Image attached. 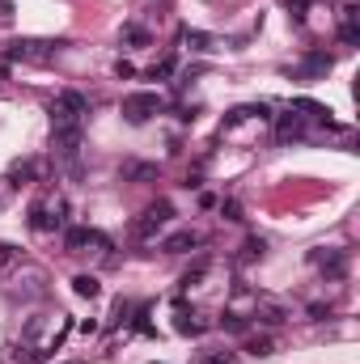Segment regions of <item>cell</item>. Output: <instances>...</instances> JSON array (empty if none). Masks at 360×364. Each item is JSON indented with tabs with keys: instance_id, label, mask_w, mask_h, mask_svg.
Masks as SVG:
<instances>
[{
	"instance_id": "27",
	"label": "cell",
	"mask_w": 360,
	"mask_h": 364,
	"mask_svg": "<svg viewBox=\"0 0 360 364\" xmlns=\"http://www.w3.org/2000/svg\"><path fill=\"white\" fill-rule=\"evenodd\" d=\"M170 72H174V59H161V64H153V68H149V76H153V81H166Z\"/></svg>"
},
{
	"instance_id": "22",
	"label": "cell",
	"mask_w": 360,
	"mask_h": 364,
	"mask_svg": "<svg viewBox=\"0 0 360 364\" xmlns=\"http://www.w3.org/2000/svg\"><path fill=\"white\" fill-rule=\"evenodd\" d=\"M221 331H229V335H246L250 322H246L242 314H221Z\"/></svg>"
},
{
	"instance_id": "14",
	"label": "cell",
	"mask_w": 360,
	"mask_h": 364,
	"mask_svg": "<svg viewBox=\"0 0 360 364\" xmlns=\"http://www.w3.org/2000/svg\"><path fill=\"white\" fill-rule=\"evenodd\" d=\"M182 42H187L191 51H204V55H208V51H216V38H212V34H204V30H182Z\"/></svg>"
},
{
	"instance_id": "8",
	"label": "cell",
	"mask_w": 360,
	"mask_h": 364,
	"mask_svg": "<svg viewBox=\"0 0 360 364\" xmlns=\"http://www.w3.org/2000/svg\"><path fill=\"white\" fill-rule=\"evenodd\" d=\"M310 263H314L327 280H344V276H348V250H314Z\"/></svg>"
},
{
	"instance_id": "3",
	"label": "cell",
	"mask_w": 360,
	"mask_h": 364,
	"mask_svg": "<svg viewBox=\"0 0 360 364\" xmlns=\"http://www.w3.org/2000/svg\"><path fill=\"white\" fill-rule=\"evenodd\" d=\"M170 216H174V208H170V199H157L153 208H144L140 212V221L132 225V233L140 237V242H149V237H157L166 225H170Z\"/></svg>"
},
{
	"instance_id": "34",
	"label": "cell",
	"mask_w": 360,
	"mask_h": 364,
	"mask_svg": "<svg viewBox=\"0 0 360 364\" xmlns=\"http://www.w3.org/2000/svg\"><path fill=\"white\" fill-rule=\"evenodd\" d=\"M153 364H157V360H153Z\"/></svg>"
},
{
	"instance_id": "25",
	"label": "cell",
	"mask_w": 360,
	"mask_h": 364,
	"mask_svg": "<svg viewBox=\"0 0 360 364\" xmlns=\"http://www.w3.org/2000/svg\"><path fill=\"white\" fill-rule=\"evenodd\" d=\"M221 216H225V221H233V225H238V221H246V216H242V204H238V199H225V204H221Z\"/></svg>"
},
{
	"instance_id": "13",
	"label": "cell",
	"mask_w": 360,
	"mask_h": 364,
	"mask_svg": "<svg viewBox=\"0 0 360 364\" xmlns=\"http://www.w3.org/2000/svg\"><path fill=\"white\" fill-rule=\"evenodd\" d=\"M255 318H259L263 327H280V322H289V310H284V305H276V301H263Z\"/></svg>"
},
{
	"instance_id": "24",
	"label": "cell",
	"mask_w": 360,
	"mask_h": 364,
	"mask_svg": "<svg viewBox=\"0 0 360 364\" xmlns=\"http://www.w3.org/2000/svg\"><path fill=\"white\" fill-rule=\"evenodd\" d=\"M204 276H208V259H199V263H195V267H191V271L182 276V288H195V284H199Z\"/></svg>"
},
{
	"instance_id": "30",
	"label": "cell",
	"mask_w": 360,
	"mask_h": 364,
	"mask_svg": "<svg viewBox=\"0 0 360 364\" xmlns=\"http://www.w3.org/2000/svg\"><path fill=\"white\" fill-rule=\"evenodd\" d=\"M115 76H123V81H127V76H136V68H132L127 59H119V64H115Z\"/></svg>"
},
{
	"instance_id": "18",
	"label": "cell",
	"mask_w": 360,
	"mask_h": 364,
	"mask_svg": "<svg viewBox=\"0 0 360 364\" xmlns=\"http://www.w3.org/2000/svg\"><path fill=\"white\" fill-rule=\"evenodd\" d=\"M34 174H38V165H34V161H17V165L8 170V182H13V187H21V182H34Z\"/></svg>"
},
{
	"instance_id": "21",
	"label": "cell",
	"mask_w": 360,
	"mask_h": 364,
	"mask_svg": "<svg viewBox=\"0 0 360 364\" xmlns=\"http://www.w3.org/2000/svg\"><path fill=\"white\" fill-rule=\"evenodd\" d=\"M72 293H76V297H89V301H93V297L102 293V284H98L93 276H76V280H72Z\"/></svg>"
},
{
	"instance_id": "11",
	"label": "cell",
	"mask_w": 360,
	"mask_h": 364,
	"mask_svg": "<svg viewBox=\"0 0 360 364\" xmlns=\"http://www.w3.org/2000/svg\"><path fill=\"white\" fill-rule=\"evenodd\" d=\"M276 136H280V140H301V136H306V119L289 106V115L276 119Z\"/></svg>"
},
{
	"instance_id": "28",
	"label": "cell",
	"mask_w": 360,
	"mask_h": 364,
	"mask_svg": "<svg viewBox=\"0 0 360 364\" xmlns=\"http://www.w3.org/2000/svg\"><path fill=\"white\" fill-rule=\"evenodd\" d=\"M199 364H233V352H208L199 356Z\"/></svg>"
},
{
	"instance_id": "4",
	"label": "cell",
	"mask_w": 360,
	"mask_h": 364,
	"mask_svg": "<svg viewBox=\"0 0 360 364\" xmlns=\"http://www.w3.org/2000/svg\"><path fill=\"white\" fill-rule=\"evenodd\" d=\"M161 106H166V102H161L157 93H127V98H123V119H127L132 127H140V123H149Z\"/></svg>"
},
{
	"instance_id": "7",
	"label": "cell",
	"mask_w": 360,
	"mask_h": 364,
	"mask_svg": "<svg viewBox=\"0 0 360 364\" xmlns=\"http://www.w3.org/2000/svg\"><path fill=\"white\" fill-rule=\"evenodd\" d=\"M64 225V204L55 199V204H30V229H38V233H47V229H59Z\"/></svg>"
},
{
	"instance_id": "9",
	"label": "cell",
	"mask_w": 360,
	"mask_h": 364,
	"mask_svg": "<svg viewBox=\"0 0 360 364\" xmlns=\"http://www.w3.org/2000/svg\"><path fill=\"white\" fill-rule=\"evenodd\" d=\"M51 131H55V157L76 161V153H81V127H51Z\"/></svg>"
},
{
	"instance_id": "2",
	"label": "cell",
	"mask_w": 360,
	"mask_h": 364,
	"mask_svg": "<svg viewBox=\"0 0 360 364\" xmlns=\"http://www.w3.org/2000/svg\"><path fill=\"white\" fill-rule=\"evenodd\" d=\"M59 47H64V42H51V38H17V42H8L4 59H30V64H47V59H55V55H59Z\"/></svg>"
},
{
	"instance_id": "12",
	"label": "cell",
	"mask_w": 360,
	"mask_h": 364,
	"mask_svg": "<svg viewBox=\"0 0 360 364\" xmlns=\"http://www.w3.org/2000/svg\"><path fill=\"white\" fill-rule=\"evenodd\" d=\"M293 110H297L301 119H314V123H327V127H331V110H327L323 102H310V98H297V102H293Z\"/></svg>"
},
{
	"instance_id": "31",
	"label": "cell",
	"mask_w": 360,
	"mask_h": 364,
	"mask_svg": "<svg viewBox=\"0 0 360 364\" xmlns=\"http://www.w3.org/2000/svg\"><path fill=\"white\" fill-rule=\"evenodd\" d=\"M327 314H331V305H310V318H314V322H323Z\"/></svg>"
},
{
	"instance_id": "5",
	"label": "cell",
	"mask_w": 360,
	"mask_h": 364,
	"mask_svg": "<svg viewBox=\"0 0 360 364\" xmlns=\"http://www.w3.org/2000/svg\"><path fill=\"white\" fill-rule=\"evenodd\" d=\"M89 246H93V250H110V237L98 233V229H85V225L64 229V250H68V254H85Z\"/></svg>"
},
{
	"instance_id": "29",
	"label": "cell",
	"mask_w": 360,
	"mask_h": 364,
	"mask_svg": "<svg viewBox=\"0 0 360 364\" xmlns=\"http://www.w3.org/2000/svg\"><path fill=\"white\" fill-rule=\"evenodd\" d=\"M13 259H17V250H13V246H8V242H0V271H4V267H8V263H13Z\"/></svg>"
},
{
	"instance_id": "23",
	"label": "cell",
	"mask_w": 360,
	"mask_h": 364,
	"mask_svg": "<svg viewBox=\"0 0 360 364\" xmlns=\"http://www.w3.org/2000/svg\"><path fill=\"white\" fill-rule=\"evenodd\" d=\"M178 335H191L195 339V335H204V322L195 314H178Z\"/></svg>"
},
{
	"instance_id": "1",
	"label": "cell",
	"mask_w": 360,
	"mask_h": 364,
	"mask_svg": "<svg viewBox=\"0 0 360 364\" xmlns=\"http://www.w3.org/2000/svg\"><path fill=\"white\" fill-rule=\"evenodd\" d=\"M51 127H81V119L89 115V98L76 93V89H64L55 102H51Z\"/></svg>"
},
{
	"instance_id": "10",
	"label": "cell",
	"mask_w": 360,
	"mask_h": 364,
	"mask_svg": "<svg viewBox=\"0 0 360 364\" xmlns=\"http://www.w3.org/2000/svg\"><path fill=\"white\" fill-rule=\"evenodd\" d=\"M199 242H204V237H199L195 229H178V233H170V237L161 242V250H166V254H191Z\"/></svg>"
},
{
	"instance_id": "6",
	"label": "cell",
	"mask_w": 360,
	"mask_h": 364,
	"mask_svg": "<svg viewBox=\"0 0 360 364\" xmlns=\"http://www.w3.org/2000/svg\"><path fill=\"white\" fill-rule=\"evenodd\" d=\"M331 68H335V59H331L327 51H310L301 64L289 68V76H297V81H318V76H327Z\"/></svg>"
},
{
	"instance_id": "16",
	"label": "cell",
	"mask_w": 360,
	"mask_h": 364,
	"mask_svg": "<svg viewBox=\"0 0 360 364\" xmlns=\"http://www.w3.org/2000/svg\"><path fill=\"white\" fill-rule=\"evenodd\" d=\"M255 115L263 119V115H267V106H263V102H255V106H238V110H229L225 127H238V123H246V119H255Z\"/></svg>"
},
{
	"instance_id": "20",
	"label": "cell",
	"mask_w": 360,
	"mask_h": 364,
	"mask_svg": "<svg viewBox=\"0 0 360 364\" xmlns=\"http://www.w3.org/2000/svg\"><path fill=\"white\" fill-rule=\"evenodd\" d=\"M263 250H267V242H263V237H246V246H242L238 263H255V259H263Z\"/></svg>"
},
{
	"instance_id": "17",
	"label": "cell",
	"mask_w": 360,
	"mask_h": 364,
	"mask_svg": "<svg viewBox=\"0 0 360 364\" xmlns=\"http://www.w3.org/2000/svg\"><path fill=\"white\" fill-rule=\"evenodd\" d=\"M123 178H132V182L157 178V165H144V161H127V165H123Z\"/></svg>"
},
{
	"instance_id": "33",
	"label": "cell",
	"mask_w": 360,
	"mask_h": 364,
	"mask_svg": "<svg viewBox=\"0 0 360 364\" xmlns=\"http://www.w3.org/2000/svg\"><path fill=\"white\" fill-rule=\"evenodd\" d=\"M0 204H4V199H0Z\"/></svg>"
},
{
	"instance_id": "19",
	"label": "cell",
	"mask_w": 360,
	"mask_h": 364,
	"mask_svg": "<svg viewBox=\"0 0 360 364\" xmlns=\"http://www.w3.org/2000/svg\"><path fill=\"white\" fill-rule=\"evenodd\" d=\"M246 352H250V356H272V352H276V339H272V335H250V339H246Z\"/></svg>"
},
{
	"instance_id": "15",
	"label": "cell",
	"mask_w": 360,
	"mask_h": 364,
	"mask_svg": "<svg viewBox=\"0 0 360 364\" xmlns=\"http://www.w3.org/2000/svg\"><path fill=\"white\" fill-rule=\"evenodd\" d=\"M339 38H344V42H348V47H356V42H360L356 8H344V21H339Z\"/></svg>"
},
{
	"instance_id": "26",
	"label": "cell",
	"mask_w": 360,
	"mask_h": 364,
	"mask_svg": "<svg viewBox=\"0 0 360 364\" xmlns=\"http://www.w3.org/2000/svg\"><path fill=\"white\" fill-rule=\"evenodd\" d=\"M123 42H136V47H144V42H149V34H144L140 25H123Z\"/></svg>"
},
{
	"instance_id": "32",
	"label": "cell",
	"mask_w": 360,
	"mask_h": 364,
	"mask_svg": "<svg viewBox=\"0 0 360 364\" xmlns=\"http://www.w3.org/2000/svg\"><path fill=\"white\" fill-rule=\"evenodd\" d=\"M13 17V0H0V21H8Z\"/></svg>"
}]
</instances>
